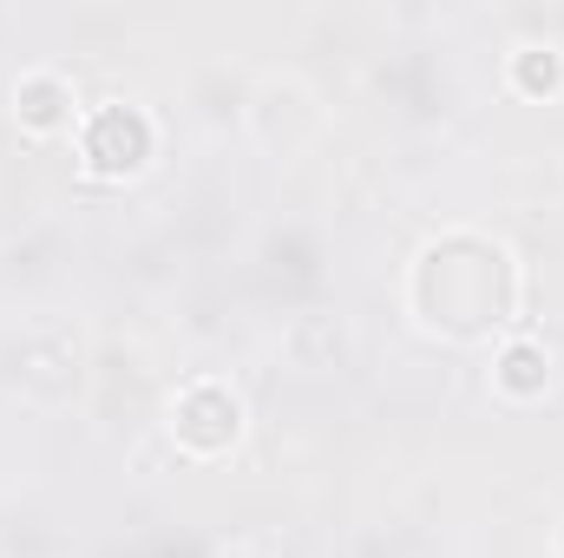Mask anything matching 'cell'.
Listing matches in <instances>:
<instances>
[{"mask_svg":"<svg viewBox=\"0 0 564 558\" xmlns=\"http://www.w3.org/2000/svg\"><path fill=\"white\" fill-rule=\"evenodd\" d=\"M144 151H151V126H144L132 106H106V112L86 126V158H93V171H106V178L139 171Z\"/></svg>","mask_w":564,"mask_h":558,"instance_id":"3957f363","label":"cell"},{"mask_svg":"<svg viewBox=\"0 0 564 558\" xmlns=\"http://www.w3.org/2000/svg\"><path fill=\"white\" fill-rule=\"evenodd\" d=\"M237 427H243V408H237V395L217 388V382H197V388H184V395L171 401V433H177L191 453H217V447H230Z\"/></svg>","mask_w":564,"mask_h":558,"instance_id":"7a4b0ae2","label":"cell"},{"mask_svg":"<svg viewBox=\"0 0 564 558\" xmlns=\"http://www.w3.org/2000/svg\"><path fill=\"white\" fill-rule=\"evenodd\" d=\"M408 296H414V309H421L426 329L473 342V335H486V329H499V322L512 315V302H519V270H512V257H506L499 244L459 230V237H440V244L421 250Z\"/></svg>","mask_w":564,"mask_h":558,"instance_id":"6da1fadb","label":"cell"},{"mask_svg":"<svg viewBox=\"0 0 564 558\" xmlns=\"http://www.w3.org/2000/svg\"><path fill=\"white\" fill-rule=\"evenodd\" d=\"M499 388H512V395H539V388H545V355H539L532 342H512V348L499 355Z\"/></svg>","mask_w":564,"mask_h":558,"instance_id":"277c9868","label":"cell"},{"mask_svg":"<svg viewBox=\"0 0 564 558\" xmlns=\"http://www.w3.org/2000/svg\"><path fill=\"white\" fill-rule=\"evenodd\" d=\"M20 99H26V119H40V126H46V119H53V106H59L66 93H59V79H26V86H20Z\"/></svg>","mask_w":564,"mask_h":558,"instance_id":"5b68a950","label":"cell"}]
</instances>
